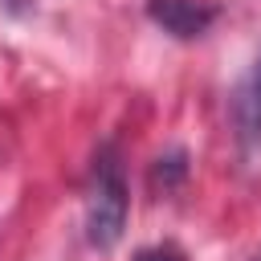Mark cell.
<instances>
[{"instance_id":"4","label":"cell","mask_w":261,"mask_h":261,"mask_svg":"<svg viewBox=\"0 0 261 261\" xmlns=\"http://www.w3.org/2000/svg\"><path fill=\"white\" fill-rule=\"evenodd\" d=\"M184 175H188V155L184 151H171V155H159L155 159V184H163V192L175 188Z\"/></svg>"},{"instance_id":"3","label":"cell","mask_w":261,"mask_h":261,"mask_svg":"<svg viewBox=\"0 0 261 261\" xmlns=\"http://www.w3.org/2000/svg\"><path fill=\"white\" fill-rule=\"evenodd\" d=\"M232 122H237V139L245 151L261 147V57L249 65V73L241 77L237 94H232Z\"/></svg>"},{"instance_id":"1","label":"cell","mask_w":261,"mask_h":261,"mask_svg":"<svg viewBox=\"0 0 261 261\" xmlns=\"http://www.w3.org/2000/svg\"><path fill=\"white\" fill-rule=\"evenodd\" d=\"M126 175L114 147H102L94 159L90 192H86V237L94 249H114L126 228Z\"/></svg>"},{"instance_id":"5","label":"cell","mask_w":261,"mask_h":261,"mask_svg":"<svg viewBox=\"0 0 261 261\" xmlns=\"http://www.w3.org/2000/svg\"><path fill=\"white\" fill-rule=\"evenodd\" d=\"M135 261H188V257H184L175 245H155V249H143Z\"/></svg>"},{"instance_id":"2","label":"cell","mask_w":261,"mask_h":261,"mask_svg":"<svg viewBox=\"0 0 261 261\" xmlns=\"http://www.w3.org/2000/svg\"><path fill=\"white\" fill-rule=\"evenodd\" d=\"M147 16L163 33H171L179 41H192V37L208 33V24L216 20V8L208 0H147Z\"/></svg>"}]
</instances>
